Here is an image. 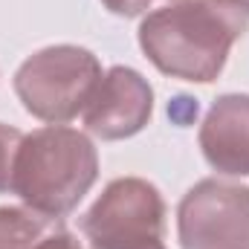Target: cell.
Wrapping results in <instances>:
<instances>
[{
	"label": "cell",
	"instance_id": "277c9868",
	"mask_svg": "<svg viewBox=\"0 0 249 249\" xmlns=\"http://www.w3.org/2000/svg\"><path fill=\"white\" fill-rule=\"evenodd\" d=\"M90 249H139L162 241L165 200L142 177L110 180L78 220Z\"/></svg>",
	"mask_w": 249,
	"mask_h": 249
},
{
	"label": "cell",
	"instance_id": "5b68a950",
	"mask_svg": "<svg viewBox=\"0 0 249 249\" xmlns=\"http://www.w3.org/2000/svg\"><path fill=\"white\" fill-rule=\"evenodd\" d=\"M183 249H249V186L200 180L177 206Z\"/></svg>",
	"mask_w": 249,
	"mask_h": 249
},
{
	"label": "cell",
	"instance_id": "6da1fadb",
	"mask_svg": "<svg viewBox=\"0 0 249 249\" xmlns=\"http://www.w3.org/2000/svg\"><path fill=\"white\" fill-rule=\"evenodd\" d=\"M249 29V0H171L139 23V47L160 72L209 84Z\"/></svg>",
	"mask_w": 249,
	"mask_h": 249
},
{
	"label": "cell",
	"instance_id": "30bf717a",
	"mask_svg": "<svg viewBox=\"0 0 249 249\" xmlns=\"http://www.w3.org/2000/svg\"><path fill=\"white\" fill-rule=\"evenodd\" d=\"M102 3H105V9H110L113 15H122V18H136L151 6V0H102Z\"/></svg>",
	"mask_w": 249,
	"mask_h": 249
},
{
	"label": "cell",
	"instance_id": "8fae6325",
	"mask_svg": "<svg viewBox=\"0 0 249 249\" xmlns=\"http://www.w3.org/2000/svg\"><path fill=\"white\" fill-rule=\"evenodd\" d=\"M139 249H168L162 241H154V244H148V247H139Z\"/></svg>",
	"mask_w": 249,
	"mask_h": 249
},
{
	"label": "cell",
	"instance_id": "8992f818",
	"mask_svg": "<svg viewBox=\"0 0 249 249\" xmlns=\"http://www.w3.org/2000/svg\"><path fill=\"white\" fill-rule=\"evenodd\" d=\"M154 113V90L142 72L133 67H110L96 93L84 107V124L93 136L105 142H116L136 136Z\"/></svg>",
	"mask_w": 249,
	"mask_h": 249
},
{
	"label": "cell",
	"instance_id": "52a82bcc",
	"mask_svg": "<svg viewBox=\"0 0 249 249\" xmlns=\"http://www.w3.org/2000/svg\"><path fill=\"white\" fill-rule=\"evenodd\" d=\"M200 151L206 162L226 177H249V96L226 93L214 99L200 124Z\"/></svg>",
	"mask_w": 249,
	"mask_h": 249
},
{
	"label": "cell",
	"instance_id": "9c48e42d",
	"mask_svg": "<svg viewBox=\"0 0 249 249\" xmlns=\"http://www.w3.org/2000/svg\"><path fill=\"white\" fill-rule=\"evenodd\" d=\"M23 136H26V133H20L18 127L0 122V194H3V191H12L15 160H18V151H20Z\"/></svg>",
	"mask_w": 249,
	"mask_h": 249
},
{
	"label": "cell",
	"instance_id": "3957f363",
	"mask_svg": "<svg viewBox=\"0 0 249 249\" xmlns=\"http://www.w3.org/2000/svg\"><path fill=\"white\" fill-rule=\"evenodd\" d=\"M102 75V64L90 50L55 44L38 50L18 67L15 93L35 119L64 124L84 113Z\"/></svg>",
	"mask_w": 249,
	"mask_h": 249
},
{
	"label": "cell",
	"instance_id": "ba28073f",
	"mask_svg": "<svg viewBox=\"0 0 249 249\" xmlns=\"http://www.w3.org/2000/svg\"><path fill=\"white\" fill-rule=\"evenodd\" d=\"M0 249H81L61 217L26 206H0Z\"/></svg>",
	"mask_w": 249,
	"mask_h": 249
},
{
	"label": "cell",
	"instance_id": "7a4b0ae2",
	"mask_svg": "<svg viewBox=\"0 0 249 249\" xmlns=\"http://www.w3.org/2000/svg\"><path fill=\"white\" fill-rule=\"evenodd\" d=\"M96 177L99 154L90 136L67 124H47L23 136L12 191L26 209L64 220L93 188Z\"/></svg>",
	"mask_w": 249,
	"mask_h": 249
}]
</instances>
